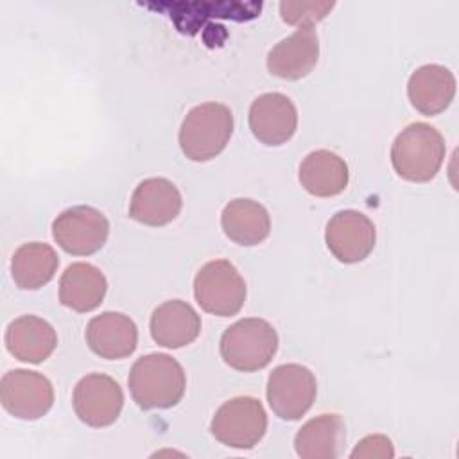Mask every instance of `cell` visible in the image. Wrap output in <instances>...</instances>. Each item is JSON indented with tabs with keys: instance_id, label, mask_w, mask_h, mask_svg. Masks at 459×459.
Segmentation results:
<instances>
[{
	"instance_id": "25",
	"label": "cell",
	"mask_w": 459,
	"mask_h": 459,
	"mask_svg": "<svg viewBox=\"0 0 459 459\" xmlns=\"http://www.w3.org/2000/svg\"><path fill=\"white\" fill-rule=\"evenodd\" d=\"M394 455V448L389 437L380 436V434H373L368 436L364 439H360L357 443V446L351 452V457H364V459H371V457H393Z\"/></svg>"
},
{
	"instance_id": "23",
	"label": "cell",
	"mask_w": 459,
	"mask_h": 459,
	"mask_svg": "<svg viewBox=\"0 0 459 459\" xmlns=\"http://www.w3.org/2000/svg\"><path fill=\"white\" fill-rule=\"evenodd\" d=\"M59 265L54 247L43 242L22 244L11 258V276L23 290H36L47 285Z\"/></svg>"
},
{
	"instance_id": "8",
	"label": "cell",
	"mask_w": 459,
	"mask_h": 459,
	"mask_svg": "<svg viewBox=\"0 0 459 459\" xmlns=\"http://www.w3.org/2000/svg\"><path fill=\"white\" fill-rule=\"evenodd\" d=\"M109 235V222L93 206H72L52 222V237L68 255L86 256L97 253Z\"/></svg>"
},
{
	"instance_id": "9",
	"label": "cell",
	"mask_w": 459,
	"mask_h": 459,
	"mask_svg": "<svg viewBox=\"0 0 459 459\" xmlns=\"http://www.w3.org/2000/svg\"><path fill=\"white\" fill-rule=\"evenodd\" d=\"M0 402L14 418L39 420L54 403V389L38 371L11 369L0 380Z\"/></svg>"
},
{
	"instance_id": "20",
	"label": "cell",
	"mask_w": 459,
	"mask_h": 459,
	"mask_svg": "<svg viewBox=\"0 0 459 459\" xmlns=\"http://www.w3.org/2000/svg\"><path fill=\"white\" fill-rule=\"evenodd\" d=\"M348 179L346 161L326 149L312 151L299 165V183L316 197L339 195L344 192Z\"/></svg>"
},
{
	"instance_id": "4",
	"label": "cell",
	"mask_w": 459,
	"mask_h": 459,
	"mask_svg": "<svg viewBox=\"0 0 459 459\" xmlns=\"http://www.w3.org/2000/svg\"><path fill=\"white\" fill-rule=\"evenodd\" d=\"M219 350L230 368L244 373L258 371L273 360L278 333L265 319L246 317L224 330Z\"/></svg>"
},
{
	"instance_id": "15",
	"label": "cell",
	"mask_w": 459,
	"mask_h": 459,
	"mask_svg": "<svg viewBox=\"0 0 459 459\" xmlns=\"http://www.w3.org/2000/svg\"><path fill=\"white\" fill-rule=\"evenodd\" d=\"M86 344L102 359H126L136 350L138 328L134 321L122 312H102L90 319L86 326Z\"/></svg>"
},
{
	"instance_id": "10",
	"label": "cell",
	"mask_w": 459,
	"mask_h": 459,
	"mask_svg": "<svg viewBox=\"0 0 459 459\" xmlns=\"http://www.w3.org/2000/svg\"><path fill=\"white\" fill-rule=\"evenodd\" d=\"M74 411L90 427H108L117 421L124 405V393L118 382L102 373L82 377L72 396Z\"/></svg>"
},
{
	"instance_id": "6",
	"label": "cell",
	"mask_w": 459,
	"mask_h": 459,
	"mask_svg": "<svg viewBox=\"0 0 459 459\" xmlns=\"http://www.w3.org/2000/svg\"><path fill=\"white\" fill-rule=\"evenodd\" d=\"M267 414L260 400L253 396H237L224 402L213 414L210 430L217 441L226 446L247 450L265 434Z\"/></svg>"
},
{
	"instance_id": "17",
	"label": "cell",
	"mask_w": 459,
	"mask_h": 459,
	"mask_svg": "<svg viewBox=\"0 0 459 459\" xmlns=\"http://www.w3.org/2000/svg\"><path fill=\"white\" fill-rule=\"evenodd\" d=\"M411 104L427 117L445 111L455 95V77L441 65H423L416 68L407 82Z\"/></svg>"
},
{
	"instance_id": "2",
	"label": "cell",
	"mask_w": 459,
	"mask_h": 459,
	"mask_svg": "<svg viewBox=\"0 0 459 459\" xmlns=\"http://www.w3.org/2000/svg\"><path fill=\"white\" fill-rule=\"evenodd\" d=\"M445 152L441 133L425 122H414L394 138L391 163L400 178L412 183H427L439 172Z\"/></svg>"
},
{
	"instance_id": "16",
	"label": "cell",
	"mask_w": 459,
	"mask_h": 459,
	"mask_svg": "<svg viewBox=\"0 0 459 459\" xmlns=\"http://www.w3.org/2000/svg\"><path fill=\"white\" fill-rule=\"evenodd\" d=\"M56 346V330L38 316H20L5 330V348L22 362L39 364L52 355Z\"/></svg>"
},
{
	"instance_id": "21",
	"label": "cell",
	"mask_w": 459,
	"mask_h": 459,
	"mask_svg": "<svg viewBox=\"0 0 459 459\" xmlns=\"http://www.w3.org/2000/svg\"><path fill=\"white\" fill-rule=\"evenodd\" d=\"M221 226L226 237L235 244L256 246L267 238L271 231V217L258 201L240 197L224 206Z\"/></svg>"
},
{
	"instance_id": "11",
	"label": "cell",
	"mask_w": 459,
	"mask_h": 459,
	"mask_svg": "<svg viewBox=\"0 0 459 459\" xmlns=\"http://www.w3.org/2000/svg\"><path fill=\"white\" fill-rule=\"evenodd\" d=\"M325 240L330 253L342 264L362 262L375 247V224L357 210L337 212L326 224Z\"/></svg>"
},
{
	"instance_id": "19",
	"label": "cell",
	"mask_w": 459,
	"mask_h": 459,
	"mask_svg": "<svg viewBox=\"0 0 459 459\" xmlns=\"http://www.w3.org/2000/svg\"><path fill=\"white\" fill-rule=\"evenodd\" d=\"M106 290V276L86 262L68 265L59 280V301L75 312L95 310L102 303Z\"/></svg>"
},
{
	"instance_id": "13",
	"label": "cell",
	"mask_w": 459,
	"mask_h": 459,
	"mask_svg": "<svg viewBox=\"0 0 459 459\" xmlns=\"http://www.w3.org/2000/svg\"><path fill=\"white\" fill-rule=\"evenodd\" d=\"M181 206V194L172 181L149 178L134 188L129 203V217L147 226H165L179 215Z\"/></svg>"
},
{
	"instance_id": "1",
	"label": "cell",
	"mask_w": 459,
	"mask_h": 459,
	"mask_svg": "<svg viewBox=\"0 0 459 459\" xmlns=\"http://www.w3.org/2000/svg\"><path fill=\"white\" fill-rule=\"evenodd\" d=\"M127 384L140 409H169L181 402L186 377L174 357L167 353H149L133 364Z\"/></svg>"
},
{
	"instance_id": "7",
	"label": "cell",
	"mask_w": 459,
	"mask_h": 459,
	"mask_svg": "<svg viewBox=\"0 0 459 459\" xmlns=\"http://www.w3.org/2000/svg\"><path fill=\"white\" fill-rule=\"evenodd\" d=\"M317 393L314 373L301 364L276 366L267 378V402L273 412L296 421L312 407Z\"/></svg>"
},
{
	"instance_id": "18",
	"label": "cell",
	"mask_w": 459,
	"mask_h": 459,
	"mask_svg": "<svg viewBox=\"0 0 459 459\" xmlns=\"http://www.w3.org/2000/svg\"><path fill=\"white\" fill-rule=\"evenodd\" d=\"M199 332L201 317L186 301H165L151 316V335L160 346L183 348L194 342Z\"/></svg>"
},
{
	"instance_id": "5",
	"label": "cell",
	"mask_w": 459,
	"mask_h": 459,
	"mask_svg": "<svg viewBox=\"0 0 459 459\" xmlns=\"http://www.w3.org/2000/svg\"><path fill=\"white\" fill-rule=\"evenodd\" d=\"M194 296L204 312L230 317L238 314L246 301V281L231 262L212 260L197 271Z\"/></svg>"
},
{
	"instance_id": "22",
	"label": "cell",
	"mask_w": 459,
	"mask_h": 459,
	"mask_svg": "<svg viewBox=\"0 0 459 459\" xmlns=\"http://www.w3.org/2000/svg\"><path fill=\"white\" fill-rule=\"evenodd\" d=\"M344 443V421L339 414H321L308 420L294 437L301 459H333Z\"/></svg>"
},
{
	"instance_id": "12",
	"label": "cell",
	"mask_w": 459,
	"mask_h": 459,
	"mask_svg": "<svg viewBox=\"0 0 459 459\" xmlns=\"http://www.w3.org/2000/svg\"><path fill=\"white\" fill-rule=\"evenodd\" d=\"M298 127L294 102L278 91L258 95L249 108V129L265 145H281L292 138Z\"/></svg>"
},
{
	"instance_id": "24",
	"label": "cell",
	"mask_w": 459,
	"mask_h": 459,
	"mask_svg": "<svg viewBox=\"0 0 459 459\" xmlns=\"http://www.w3.org/2000/svg\"><path fill=\"white\" fill-rule=\"evenodd\" d=\"M333 9V2H281L280 14L289 25L312 27Z\"/></svg>"
},
{
	"instance_id": "14",
	"label": "cell",
	"mask_w": 459,
	"mask_h": 459,
	"mask_svg": "<svg viewBox=\"0 0 459 459\" xmlns=\"http://www.w3.org/2000/svg\"><path fill=\"white\" fill-rule=\"evenodd\" d=\"M319 39L312 27H299L289 38L276 43L267 54V70L287 81L308 75L317 65Z\"/></svg>"
},
{
	"instance_id": "3",
	"label": "cell",
	"mask_w": 459,
	"mask_h": 459,
	"mask_svg": "<svg viewBox=\"0 0 459 459\" xmlns=\"http://www.w3.org/2000/svg\"><path fill=\"white\" fill-rule=\"evenodd\" d=\"M233 133L231 109L219 102L192 108L179 129V147L192 161H208L221 154Z\"/></svg>"
}]
</instances>
